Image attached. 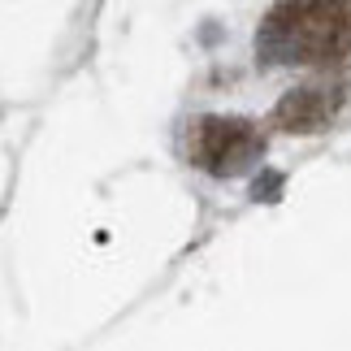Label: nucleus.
Segmentation results:
<instances>
[{
	"label": "nucleus",
	"mask_w": 351,
	"mask_h": 351,
	"mask_svg": "<svg viewBox=\"0 0 351 351\" xmlns=\"http://www.w3.org/2000/svg\"><path fill=\"white\" fill-rule=\"evenodd\" d=\"M351 48V5H278L261 31L274 61H334Z\"/></svg>",
	"instance_id": "f257e3e1"
},
{
	"label": "nucleus",
	"mask_w": 351,
	"mask_h": 351,
	"mask_svg": "<svg viewBox=\"0 0 351 351\" xmlns=\"http://www.w3.org/2000/svg\"><path fill=\"white\" fill-rule=\"evenodd\" d=\"M261 130L239 117H204L191 130V156L199 169L217 173V178H234L261 156Z\"/></svg>",
	"instance_id": "f03ea898"
},
{
	"label": "nucleus",
	"mask_w": 351,
	"mask_h": 351,
	"mask_svg": "<svg viewBox=\"0 0 351 351\" xmlns=\"http://www.w3.org/2000/svg\"><path fill=\"white\" fill-rule=\"evenodd\" d=\"M334 109H339V100H334L330 91L304 87V91H291V96L278 104V121L287 130H321L334 117Z\"/></svg>",
	"instance_id": "7ed1b4c3"
}]
</instances>
